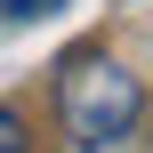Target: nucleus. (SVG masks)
<instances>
[{
	"label": "nucleus",
	"instance_id": "1",
	"mask_svg": "<svg viewBox=\"0 0 153 153\" xmlns=\"http://www.w3.org/2000/svg\"><path fill=\"white\" fill-rule=\"evenodd\" d=\"M137 113H145V89H137L129 65H113V56H97V48H89V56H65V73H56V121H65V137L81 153L129 145Z\"/></svg>",
	"mask_w": 153,
	"mask_h": 153
},
{
	"label": "nucleus",
	"instance_id": "2",
	"mask_svg": "<svg viewBox=\"0 0 153 153\" xmlns=\"http://www.w3.org/2000/svg\"><path fill=\"white\" fill-rule=\"evenodd\" d=\"M65 0H0V24H40V16H56Z\"/></svg>",
	"mask_w": 153,
	"mask_h": 153
},
{
	"label": "nucleus",
	"instance_id": "3",
	"mask_svg": "<svg viewBox=\"0 0 153 153\" xmlns=\"http://www.w3.org/2000/svg\"><path fill=\"white\" fill-rule=\"evenodd\" d=\"M0 153H32V137H24V121L0 105Z\"/></svg>",
	"mask_w": 153,
	"mask_h": 153
}]
</instances>
